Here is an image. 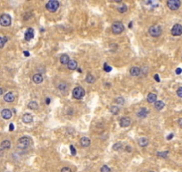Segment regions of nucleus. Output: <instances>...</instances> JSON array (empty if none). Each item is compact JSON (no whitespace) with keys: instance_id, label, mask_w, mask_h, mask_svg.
<instances>
[{"instance_id":"nucleus-1","label":"nucleus","mask_w":182,"mask_h":172,"mask_svg":"<svg viewBox=\"0 0 182 172\" xmlns=\"http://www.w3.org/2000/svg\"><path fill=\"white\" fill-rule=\"evenodd\" d=\"M31 143V139L28 136H23L21 137L19 140H18V144L17 147L18 149L20 150H26L27 148L30 145Z\"/></svg>"},{"instance_id":"nucleus-2","label":"nucleus","mask_w":182,"mask_h":172,"mask_svg":"<svg viewBox=\"0 0 182 172\" xmlns=\"http://www.w3.org/2000/svg\"><path fill=\"white\" fill-rule=\"evenodd\" d=\"M124 29H125V27H124V25H123V23H122L121 22H119V21L114 22L113 23V25H112V31H113V33H114V34L121 33L122 31H124Z\"/></svg>"},{"instance_id":"nucleus-3","label":"nucleus","mask_w":182,"mask_h":172,"mask_svg":"<svg viewBox=\"0 0 182 172\" xmlns=\"http://www.w3.org/2000/svg\"><path fill=\"white\" fill-rule=\"evenodd\" d=\"M148 33L152 37H159L162 34V28L159 25H152L148 29Z\"/></svg>"},{"instance_id":"nucleus-4","label":"nucleus","mask_w":182,"mask_h":172,"mask_svg":"<svg viewBox=\"0 0 182 172\" xmlns=\"http://www.w3.org/2000/svg\"><path fill=\"white\" fill-rule=\"evenodd\" d=\"M12 23V18L11 16L7 14V13H4L0 16V25L4 27L10 26Z\"/></svg>"},{"instance_id":"nucleus-5","label":"nucleus","mask_w":182,"mask_h":172,"mask_svg":"<svg viewBox=\"0 0 182 172\" xmlns=\"http://www.w3.org/2000/svg\"><path fill=\"white\" fill-rule=\"evenodd\" d=\"M46 7H47V9L49 12H52V13L56 12L58 7H59V2H58L57 0H50L46 4Z\"/></svg>"},{"instance_id":"nucleus-6","label":"nucleus","mask_w":182,"mask_h":172,"mask_svg":"<svg viewBox=\"0 0 182 172\" xmlns=\"http://www.w3.org/2000/svg\"><path fill=\"white\" fill-rule=\"evenodd\" d=\"M72 95H73V98L74 99H77V100H80V99H82L85 95V91L82 87H76L73 89L72 91Z\"/></svg>"},{"instance_id":"nucleus-7","label":"nucleus","mask_w":182,"mask_h":172,"mask_svg":"<svg viewBox=\"0 0 182 172\" xmlns=\"http://www.w3.org/2000/svg\"><path fill=\"white\" fill-rule=\"evenodd\" d=\"M167 6L172 11L177 10L180 6V0H169L167 1Z\"/></svg>"},{"instance_id":"nucleus-8","label":"nucleus","mask_w":182,"mask_h":172,"mask_svg":"<svg viewBox=\"0 0 182 172\" xmlns=\"http://www.w3.org/2000/svg\"><path fill=\"white\" fill-rule=\"evenodd\" d=\"M171 34L173 36H180L182 34V25L175 24L171 29Z\"/></svg>"},{"instance_id":"nucleus-9","label":"nucleus","mask_w":182,"mask_h":172,"mask_svg":"<svg viewBox=\"0 0 182 172\" xmlns=\"http://www.w3.org/2000/svg\"><path fill=\"white\" fill-rule=\"evenodd\" d=\"M120 125L121 127H128L131 124V119L129 117H127V116H124V117H121L120 119V122H119Z\"/></svg>"},{"instance_id":"nucleus-10","label":"nucleus","mask_w":182,"mask_h":172,"mask_svg":"<svg viewBox=\"0 0 182 172\" xmlns=\"http://www.w3.org/2000/svg\"><path fill=\"white\" fill-rule=\"evenodd\" d=\"M25 40H27V41H29V40H32V39L34 38V30L32 29V28H28L26 31V32H25Z\"/></svg>"},{"instance_id":"nucleus-11","label":"nucleus","mask_w":182,"mask_h":172,"mask_svg":"<svg viewBox=\"0 0 182 172\" xmlns=\"http://www.w3.org/2000/svg\"><path fill=\"white\" fill-rule=\"evenodd\" d=\"M148 110H147V108H141L138 111V113H137V116H138V117H139V118H145L146 116L148 115Z\"/></svg>"},{"instance_id":"nucleus-12","label":"nucleus","mask_w":182,"mask_h":172,"mask_svg":"<svg viewBox=\"0 0 182 172\" xmlns=\"http://www.w3.org/2000/svg\"><path fill=\"white\" fill-rule=\"evenodd\" d=\"M1 115H2L3 118L8 120V119H10L12 117V116H13V113H12L11 110H8V109H4V110H3L2 112H1Z\"/></svg>"},{"instance_id":"nucleus-13","label":"nucleus","mask_w":182,"mask_h":172,"mask_svg":"<svg viewBox=\"0 0 182 172\" xmlns=\"http://www.w3.org/2000/svg\"><path fill=\"white\" fill-rule=\"evenodd\" d=\"M22 121L25 124H30L33 121V116H31V114H30V113H25L22 116Z\"/></svg>"},{"instance_id":"nucleus-14","label":"nucleus","mask_w":182,"mask_h":172,"mask_svg":"<svg viewBox=\"0 0 182 172\" xmlns=\"http://www.w3.org/2000/svg\"><path fill=\"white\" fill-rule=\"evenodd\" d=\"M14 99H15V97H14V94L13 93V92H7L5 95H4V100L6 102H13V101H14Z\"/></svg>"},{"instance_id":"nucleus-15","label":"nucleus","mask_w":182,"mask_h":172,"mask_svg":"<svg viewBox=\"0 0 182 172\" xmlns=\"http://www.w3.org/2000/svg\"><path fill=\"white\" fill-rule=\"evenodd\" d=\"M140 73H141V70H140V68H138L137 66L131 67L130 70H129V74L132 76H138L140 74Z\"/></svg>"},{"instance_id":"nucleus-16","label":"nucleus","mask_w":182,"mask_h":172,"mask_svg":"<svg viewBox=\"0 0 182 172\" xmlns=\"http://www.w3.org/2000/svg\"><path fill=\"white\" fill-rule=\"evenodd\" d=\"M80 145L82 146V147H88V146L90 145L91 142L88 137H82V138L80 139Z\"/></svg>"},{"instance_id":"nucleus-17","label":"nucleus","mask_w":182,"mask_h":172,"mask_svg":"<svg viewBox=\"0 0 182 172\" xmlns=\"http://www.w3.org/2000/svg\"><path fill=\"white\" fill-rule=\"evenodd\" d=\"M70 62V57L68 55L63 54L60 57V63L62 65H68V63Z\"/></svg>"},{"instance_id":"nucleus-18","label":"nucleus","mask_w":182,"mask_h":172,"mask_svg":"<svg viewBox=\"0 0 182 172\" xmlns=\"http://www.w3.org/2000/svg\"><path fill=\"white\" fill-rule=\"evenodd\" d=\"M138 145L141 146V147H146V146L148 145L149 141L147 140V138H145V137H142V138H139L138 140Z\"/></svg>"},{"instance_id":"nucleus-19","label":"nucleus","mask_w":182,"mask_h":172,"mask_svg":"<svg viewBox=\"0 0 182 172\" xmlns=\"http://www.w3.org/2000/svg\"><path fill=\"white\" fill-rule=\"evenodd\" d=\"M147 102L149 103H153L155 102L156 100H157V96H156V94L154 93H149L148 95H147Z\"/></svg>"},{"instance_id":"nucleus-20","label":"nucleus","mask_w":182,"mask_h":172,"mask_svg":"<svg viewBox=\"0 0 182 172\" xmlns=\"http://www.w3.org/2000/svg\"><path fill=\"white\" fill-rule=\"evenodd\" d=\"M33 82L35 83H41L43 82V77L40 74H36L33 76Z\"/></svg>"},{"instance_id":"nucleus-21","label":"nucleus","mask_w":182,"mask_h":172,"mask_svg":"<svg viewBox=\"0 0 182 172\" xmlns=\"http://www.w3.org/2000/svg\"><path fill=\"white\" fill-rule=\"evenodd\" d=\"M67 65H68V68L70 70H75L78 67V64H77V62L75 60H70V62L68 63Z\"/></svg>"},{"instance_id":"nucleus-22","label":"nucleus","mask_w":182,"mask_h":172,"mask_svg":"<svg viewBox=\"0 0 182 172\" xmlns=\"http://www.w3.org/2000/svg\"><path fill=\"white\" fill-rule=\"evenodd\" d=\"M154 108H155L157 110H161L164 108V103L162 101H156L154 102Z\"/></svg>"},{"instance_id":"nucleus-23","label":"nucleus","mask_w":182,"mask_h":172,"mask_svg":"<svg viewBox=\"0 0 182 172\" xmlns=\"http://www.w3.org/2000/svg\"><path fill=\"white\" fill-rule=\"evenodd\" d=\"M11 147V142L9 140H4L1 143V148L2 149H9Z\"/></svg>"},{"instance_id":"nucleus-24","label":"nucleus","mask_w":182,"mask_h":172,"mask_svg":"<svg viewBox=\"0 0 182 172\" xmlns=\"http://www.w3.org/2000/svg\"><path fill=\"white\" fill-rule=\"evenodd\" d=\"M95 77H94L93 74H89L87 76H86V82H87L88 83H95Z\"/></svg>"},{"instance_id":"nucleus-25","label":"nucleus","mask_w":182,"mask_h":172,"mask_svg":"<svg viewBox=\"0 0 182 172\" xmlns=\"http://www.w3.org/2000/svg\"><path fill=\"white\" fill-rule=\"evenodd\" d=\"M28 108L30 109V110H37V109L38 108V105L36 101H30V102H29V104H28Z\"/></svg>"},{"instance_id":"nucleus-26","label":"nucleus","mask_w":182,"mask_h":172,"mask_svg":"<svg viewBox=\"0 0 182 172\" xmlns=\"http://www.w3.org/2000/svg\"><path fill=\"white\" fill-rule=\"evenodd\" d=\"M168 154H169V152H168V151H165V152H157V156L159 157V158H163V159L167 158Z\"/></svg>"},{"instance_id":"nucleus-27","label":"nucleus","mask_w":182,"mask_h":172,"mask_svg":"<svg viewBox=\"0 0 182 172\" xmlns=\"http://www.w3.org/2000/svg\"><path fill=\"white\" fill-rule=\"evenodd\" d=\"M67 88H68V86H67V83H59V85H58V89L60 90L61 92L66 91Z\"/></svg>"},{"instance_id":"nucleus-28","label":"nucleus","mask_w":182,"mask_h":172,"mask_svg":"<svg viewBox=\"0 0 182 172\" xmlns=\"http://www.w3.org/2000/svg\"><path fill=\"white\" fill-rule=\"evenodd\" d=\"M7 41V38L4 37V36H1L0 37V49H2L3 47L4 46V44L6 43Z\"/></svg>"},{"instance_id":"nucleus-29","label":"nucleus","mask_w":182,"mask_h":172,"mask_svg":"<svg viewBox=\"0 0 182 172\" xmlns=\"http://www.w3.org/2000/svg\"><path fill=\"white\" fill-rule=\"evenodd\" d=\"M122 148V143H116L113 145V151H120Z\"/></svg>"},{"instance_id":"nucleus-30","label":"nucleus","mask_w":182,"mask_h":172,"mask_svg":"<svg viewBox=\"0 0 182 172\" xmlns=\"http://www.w3.org/2000/svg\"><path fill=\"white\" fill-rule=\"evenodd\" d=\"M110 111H111L113 115H117L118 113H119V111H120V109L118 107H116V106H112L111 109H110Z\"/></svg>"},{"instance_id":"nucleus-31","label":"nucleus","mask_w":182,"mask_h":172,"mask_svg":"<svg viewBox=\"0 0 182 172\" xmlns=\"http://www.w3.org/2000/svg\"><path fill=\"white\" fill-rule=\"evenodd\" d=\"M115 103L119 104V105H123L125 103V100L124 98H122V97H118V98L115 99Z\"/></svg>"},{"instance_id":"nucleus-32","label":"nucleus","mask_w":182,"mask_h":172,"mask_svg":"<svg viewBox=\"0 0 182 172\" xmlns=\"http://www.w3.org/2000/svg\"><path fill=\"white\" fill-rule=\"evenodd\" d=\"M118 12H120V13H125V12H127V10H128V7L126 6V5H122V6H120L117 8Z\"/></svg>"},{"instance_id":"nucleus-33","label":"nucleus","mask_w":182,"mask_h":172,"mask_svg":"<svg viewBox=\"0 0 182 172\" xmlns=\"http://www.w3.org/2000/svg\"><path fill=\"white\" fill-rule=\"evenodd\" d=\"M101 172H111V170L107 165H104L101 168Z\"/></svg>"},{"instance_id":"nucleus-34","label":"nucleus","mask_w":182,"mask_h":172,"mask_svg":"<svg viewBox=\"0 0 182 172\" xmlns=\"http://www.w3.org/2000/svg\"><path fill=\"white\" fill-rule=\"evenodd\" d=\"M104 70L105 72H106V73H109V72H111L112 71V67L111 66H109L108 65H107V64H104Z\"/></svg>"},{"instance_id":"nucleus-35","label":"nucleus","mask_w":182,"mask_h":172,"mask_svg":"<svg viewBox=\"0 0 182 172\" xmlns=\"http://www.w3.org/2000/svg\"><path fill=\"white\" fill-rule=\"evenodd\" d=\"M177 95H178L179 97H180V98H182V87L179 88V89L177 90Z\"/></svg>"},{"instance_id":"nucleus-36","label":"nucleus","mask_w":182,"mask_h":172,"mask_svg":"<svg viewBox=\"0 0 182 172\" xmlns=\"http://www.w3.org/2000/svg\"><path fill=\"white\" fill-rule=\"evenodd\" d=\"M70 149H71V152L72 155H76V150L73 147V145H70Z\"/></svg>"},{"instance_id":"nucleus-37","label":"nucleus","mask_w":182,"mask_h":172,"mask_svg":"<svg viewBox=\"0 0 182 172\" xmlns=\"http://www.w3.org/2000/svg\"><path fill=\"white\" fill-rule=\"evenodd\" d=\"M61 172H71V170L68 167H64V168H62Z\"/></svg>"},{"instance_id":"nucleus-38","label":"nucleus","mask_w":182,"mask_h":172,"mask_svg":"<svg viewBox=\"0 0 182 172\" xmlns=\"http://www.w3.org/2000/svg\"><path fill=\"white\" fill-rule=\"evenodd\" d=\"M175 73H176V74H180L182 73V69L181 68H177L176 71H175Z\"/></svg>"},{"instance_id":"nucleus-39","label":"nucleus","mask_w":182,"mask_h":172,"mask_svg":"<svg viewBox=\"0 0 182 172\" xmlns=\"http://www.w3.org/2000/svg\"><path fill=\"white\" fill-rule=\"evenodd\" d=\"M9 130H10L11 132L14 130V125H13V124H10V125H9Z\"/></svg>"},{"instance_id":"nucleus-40","label":"nucleus","mask_w":182,"mask_h":172,"mask_svg":"<svg viewBox=\"0 0 182 172\" xmlns=\"http://www.w3.org/2000/svg\"><path fill=\"white\" fill-rule=\"evenodd\" d=\"M154 80H155L156 82H158V83L160 82V78H159V75H158V74H155V75H154Z\"/></svg>"},{"instance_id":"nucleus-41","label":"nucleus","mask_w":182,"mask_h":172,"mask_svg":"<svg viewBox=\"0 0 182 172\" xmlns=\"http://www.w3.org/2000/svg\"><path fill=\"white\" fill-rule=\"evenodd\" d=\"M125 150H126V152H131V147H130V146L128 145V146H127V147H126V149H125Z\"/></svg>"},{"instance_id":"nucleus-42","label":"nucleus","mask_w":182,"mask_h":172,"mask_svg":"<svg viewBox=\"0 0 182 172\" xmlns=\"http://www.w3.org/2000/svg\"><path fill=\"white\" fill-rule=\"evenodd\" d=\"M178 124H179V125H180V126H181L182 127V118H180L178 120Z\"/></svg>"},{"instance_id":"nucleus-43","label":"nucleus","mask_w":182,"mask_h":172,"mask_svg":"<svg viewBox=\"0 0 182 172\" xmlns=\"http://www.w3.org/2000/svg\"><path fill=\"white\" fill-rule=\"evenodd\" d=\"M172 137H173V134H171L168 135V137H167V140H171V139H172Z\"/></svg>"},{"instance_id":"nucleus-44","label":"nucleus","mask_w":182,"mask_h":172,"mask_svg":"<svg viewBox=\"0 0 182 172\" xmlns=\"http://www.w3.org/2000/svg\"><path fill=\"white\" fill-rule=\"evenodd\" d=\"M23 54H24V56H26V57L30 56V52L29 51H24V52H23Z\"/></svg>"},{"instance_id":"nucleus-45","label":"nucleus","mask_w":182,"mask_h":172,"mask_svg":"<svg viewBox=\"0 0 182 172\" xmlns=\"http://www.w3.org/2000/svg\"><path fill=\"white\" fill-rule=\"evenodd\" d=\"M3 155H4V151L3 149H0V157H2Z\"/></svg>"},{"instance_id":"nucleus-46","label":"nucleus","mask_w":182,"mask_h":172,"mask_svg":"<svg viewBox=\"0 0 182 172\" xmlns=\"http://www.w3.org/2000/svg\"><path fill=\"white\" fill-rule=\"evenodd\" d=\"M46 103H47V105H48L49 103H50V99H49V98H47V100H46Z\"/></svg>"},{"instance_id":"nucleus-47","label":"nucleus","mask_w":182,"mask_h":172,"mask_svg":"<svg viewBox=\"0 0 182 172\" xmlns=\"http://www.w3.org/2000/svg\"><path fill=\"white\" fill-rule=\"evenodd\" d=\"M2 93H3V90L1 89V88H0V96L2 95Z\"/></svg>"},{"instance_id":"nucleus-48","label":"nucleus","mask_w":182,"mask_h":172,"mask_svg":"<svg viewBox=\"0 0 182 172\" xmlns=\"http://www.w3.org/2000/svg\"><path fill=\"white\" fill-rule=\"evenodd\" d=\"M129 28H131V27H132V22H130V23H129Z\"/></svg>"},{"instance_id":"nucleus-49","label":"nucleus","mask_w":182,"mask_h":172,"mask_svg":"<svg viewBox=\"0 0 182 172\" xmlns=\"http://www.w3.org/2000/svg\"><path fill=\"white\" fill-rule=\"evenodd\" d=\"M149 172H154V171H149Z\"/></svg>"}]
</instances>
